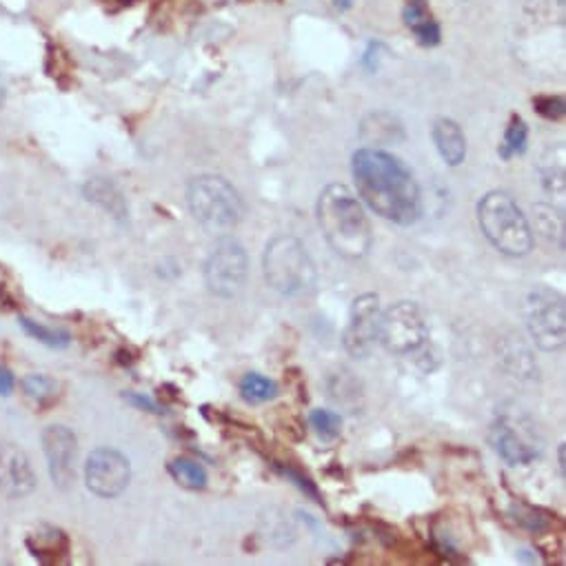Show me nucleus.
I'll list each match as a JSON object with an SVG mask.
<instances>
[{
  "mask_svg": "<svg viewBox=\"0 0 566 566\" xmlns=\"http://www.w3.org/2000/svg\"><path fill=\"white\" fill-rule=\"evenodd\" d=\"M351 174L362 203L380 218L409 227L423 216V196L412 170L380 149L354 153Z\"/></svg>",
  "mask_w": 566,
  "mask_h": 566,
  "instance_id": "f257e3e1",
  "label": "nucleus"
},
{
  "mask_svg": "<svg viewBox=\"0 0 566 566\" xmlns=\"http://www.w3.org/2000/svg\"><path fill=\"white\" fill-rule=\"evenodd\" d=\"M317 227L327 245L347 261H362L373 247V231L365 205L345 187L330 185L317 198Z\"/></svg>",
  "mask_w": 566,
  "mask_h": 566,
  "instance_id": "f03ea898",
  "label": "nucleus"
},
{
  "mask_svg": "<svg viewBox=\"0 0 566 566\" xmlns=\"http://www.w3.org/2000/svg\"><path fill=\"white\" fill-rule=\"evenodd\" d=\"M480 229L492 245L509 256L524 258L533 250V231L516 200L505 192H489L477 203Z\"/></svg>",
  "mask_w": 566,
  "mask_h": 566,
  "instance_id": "7ed1b4c3",
  "label": "nucleus"
},
{
  "mask_svg": "<svg viewBox=\"0 0 566 566\" xmlns=\"http://www.w3.org/2000/svg\"><path fill=\"white\" fill-rule=\"evenodd\" d=\"M269 287L282 296H302L315 287L317 272L304 245L293 235H276L263 258Z\"/></svg>",
  "mask_w": 566,
  "mask_h": 566,
  "instance_id": "20e7f679",
  "label": "nucleus"
},
{
  "mask_svg": "<svg viewBox=\"0 0 566 566\" xmlns=\"http://www.w3.org/2000/svg\"><path fill=\"white\" fill-rule=\"evenodd\" d=\"M192 216L213 235H227L242 220L238 192L220 176H198L187 187Z\"/></svg>",
  "mask_w": 566,
  "mask_h": 566,
  "instance_id": "39448f33",
  "label": "nucleus"
},
{
  "mask_svg": "<svg viewBox=\"0 0 566 566\" xmlns=\"http://www.w3.org/2000/svg\"><path fill=\"white\" fill-rule=\"evenodd\" d=\"M527 330L533 343L546 351L555 354L566 340V307L564 296L551 287H535L529 291L524 302Z\"/></svg>",
  "mask_w": 566,
  "mask_h": 566,
  "instance_id": "423d86ee",
  "label": "nucleus"
},
{
  "mask_svg": "<svg viewBox=\"0 0 566 566\" xmlns=\"http://www.w3.org/2000/svg\"><path fill=\"white\" fill-rule=\"evenodd\" d=\"M429 340V325L425 313L416 302L402 300L380 313L378 345L389 354L412 356L420 351Z\"/></svg>",
  "mask_w": 566,
  "mask_h": 566,
  "instance_id": "0eeeda50",
  "label": "nucleus"
},
{
  "mask_svg": "<svg viewBox=\"0 0 566 566\" xmlns=\"http://www.w3.org/2000/svg\"><path fill=\"white\" fill-rule=\"evenodd\" d=\"M250 274V258L238 240L222 235L205 265V285L218 298H233L242 291Z\"/></svg>",
  "mask_w": 566,
  "mask_h": 566,
  "instance_id": "6e6552de",
  "label": "nucleus"
},
{
  "mask_svg": "<svg viewBox=\"0 0 566 566\" xmlns=\"http://www.w3.org/2000/svg\"><path fill=\"white\" fill-rule=\"evenodd\" d=\"M131 480L129 460L109 447H101L90 453L85 464L88 489L99 498H118Z\"/></svg>",
  "mask_w": 566,
  "mask_h": 566,
  "instance_id": "1a4fd4ad",
  "label": "nucleus"
},
{
  "mask_svg": "<svg viewBox=\"0 0 566 566\" xmlns=\"http://www.w3.org/2000/svg\"><path fill=\"white\" fill-rule=\"evenodd\" d=\"M380 298L376 293H362L354 300L347 330L343 334L345 351L351 358H367L378 345L380 330Z\"/></svg>",
  "mask_w": 566,
  "mask_h": 566,
  "instance_id": "9d476101",
  "label": "nucleus"
},
{
  "mask_svg": "<svg viewBox=\"0 0 566 566\" xmlns=\"http://www.w3.org/2000/svg\"><path fill=\"white\" fill-rule=\"evenodd\" d=\"M43 449L47 455L51 482L58 489H69L76 477V455H78V440L73 431L62 425H54L45 429Z\"/></svg>",
  "mask_w": 566,
  "mask_h": 566,
  "instance_id": "9b49d317",
  "label": "nucleus"
},
{
  "mask_svg": "<svg viewBox=\"0 0 566 566\" xmlns=\"http://www.w3.org/2000/svg\"><path fill=\"white\" fill-rule=\"evenodd\" d=\"M36 475L27 455L10 442H0V496L19 500L34 492Z\"/></svg>",
  "mask_w": 566,
  "mask_h": 566,
  "instance_id": "f8f14e48",
  "label": "nucleus"
},
{
  "mask_svg": "<svg viewBox=\"0 0 566 566\" xmlns=\"http://www.w3.org/2000/svg\"><path fill=\"white\" fill-rule=\"evenodd\" d=\"M492 444L496 453L511 466L531 464L538 458V444L531 440V436L511 418H498L492 427Z\"/></svg>",
  "mask_w": 566,
  "mask_h": 566,
  "instance_id": "ddd939ff",
  "label": "nucleus"
},
{
  "mask_svg": "<svg viewBox=\"0 0 566 566\" xmlns=\"http://www.w3.org/2000/svg\"><path fill=\"white\" fill-rule=\"evenodd\" d=\"M431 134H434V142H436L438 153L442 155V160L449 168H458V165L464 163L466 140H464V134H462V129L455 120L438 118L434 123Z\"/></svg>",
  "mask_w": 566,
  "mask_h": 566,
  "instance_id": "4468645a",
  "label": "nucleus"
},
{
  "mask_svg": "<svg viewBox=\"0 0 566 566\" xmlns=\"http://www.w3.org/2000/svg\"><path fill=\"white\" fill-rule=\"evenodd\" d=\"M83 192H85V198L90 203L99 205L112 218H116V220H125L127 218V213H129L127 203H125L120 189L114 183H109L107 178H92V181H88Z\"/></svg>",
  "mask_w": 566,
  "mask_h": 566,
  "instance_id": "2eb2a0df",
  "label": "nucleus"
},
{
  "mask_svg": "<svg viewBox=\"0 0 566 566\" xmlns=\"http://www.w3.org/2000/svg\"><path fill=\"white\" fill-rule=\"evenodd\" d=\"M404 23L412 27V32L416 34V38L423 45H438L440 43V27L429 16L425 0H409L407 10H404Z\"/></svg>",
  "mask_w": 566,
  "mask_h": 566,
  "instance_id": "dca6fc26",
  "label": "nucleus"
},
{
  "mask_svg": "<svg viewBox=\"0 0 566 566\" xmlns=\"http://www.w3.org/2000/svg\"><path fill=\"white\" fill-rule=\"evenodd\" d=\"M27 548L32 551L34 557H38L41 562H54L58 559V555L67 553L69 548V540L60 529L54 527H43L41 531H36L30 540H27Z\"/></svg>",
  "mask_w": 566,
  "mask_h": 566,
  "instance_id": "f3484780",
  "label": "nucleus"
},
{
  "mask_svg": "<svg viewBox=\"0 0 566 566\" xmlns=\"http://www.w3.org/2000/svg\"><path fill=\"white\" fill-rule=\"evenodd\" d=\"M533 216H535V231L540 233L542 240H546L548 245L562 250L564 247V218L562 211H557L551 205H535L533 207Z\"/></svg>",
  "mask_w": 566,
  "mask_h": 566,
  "instance_id": "a211bd4d",
  "label": "nucleus"
},
{
  "mask_svg": "<svg viewBox=\"0 0 566 566\" xmlns=\"http://www.w3.org/2000/svg\"><path fill=\"white\" fill-rule=\"evenodd\" d=\"M540 178H542V187L553 194V196H564V149H548L542 158L540 165Z\"/></svg>",
  "mask_w": 566,
  "mask_h": 566,
  "instance_id": "6ab92c4d",
  "label": "nucleus"
},
{
  "mask_svg": "<svg viewBox=\"0 0 566 566\" xmlns=\"http://www.w3.org/2000/svg\"><path fill=\"white\" fill-rule=\"evenodd\" d=\"M170 473L172 477L181 484L185 489L192 492H200L207 487V471L200 462L196 460H187V458H176L170 462Z\"/></svg>",
  "mask_w": 566,
  "mask_h": 566,
  "instance_id": "aec40b11",
  "label": "nucleus"
},
{
  "mask_svg": "<svg viewBox=\"0 0 566 566\" xmlns=\"http://www.w3.org/2000/svg\"><path fill=\"white\" fill-rule=\"evenodd\" d=\"M278 393V384L263 373H247L240 380V395L250 404H263L274 400Z\"/></svg>",
  "mask_w": 566,
  "mask_h": 566,
  "instance_id": "412c9836",
  "label": "nucleus"
},
{
  "mask_svg": "<svg viewBox=\"0 0 566 566\" xmlns=\"http://www.w3.org/2000/svg\"><path fill=\"white\" fill-rule=\"evenodd\" d=\"M23 389L27 393V397H32L38 407H47L56 397H58V382L49 376H38L32 373L27 378H23Z\"/></svg>",
  "mask_w": 566,
  "mask_h": 566,
  "instance_id": "4be33fe9",
  "label": "nucleus"
},
{
  "mask_svg": "<svg viewBox=\"0 0 566 566\" xmlns=\"http://www.w3.org/2000/svg\"><path fill=\"white\" fill-rule=\"evenodd\" d=\"M21 325H23V330H25L32 338H36L38 343H43V345H47V347H54V349H65V347L69 345V340H71V336H69L67 332L45 327V325H41V322H34V320H30V317H21Z\"/></svg>",
  "mask_w": 566,
  "mask_h": 566,
  "instance_id": "5701e85b",
  "label": "nucleus"
},
{
  "mask_svg": "<svg viewBox=\"0 0 566 566\" xmlns=\"http://www.w3.org/2000/svg\"><path fill=\"white\" fill-rule=\"evenodd\" d=\"M527 140H529V127L522 118H513L507 134H505V140L500 145V155L505 160H511L513 155H520L524 153L527 149Z\"/></svg>",
  "mask_w": 566,
  "mask_h": 566,
  "instance_id": "b1692460",
  "label": "nucleus"
},
{
  "mask_svg": "<svg viewBox=\"0 0 566 566\" xmlns=\"http://www.w3.org/2000/svg\"><path fill=\"white\" fill-rule=\"evenodd\" d=\"M311 427L315 429V434L322 440H334L340 436V427H343V418L336 412H325V409H315L309 416Z\"/></svg>",
  "mask_w": 566,
  "mask_h": 566,
  "instance_id": "393cba45",
  "label": "nucleus"
},
{
  "mask_svg": "<svg viewBox=\"0 0 566 566\" xmlns=\"http://www.w3.org/2000/svg\"><path fill=\"white\" fill-rule=\"evenodd\" d=\"M535 109L551 120H557L564 116V101L559 96H546V99H538L535 101Z\"/></svg>",
  "mask_w": 566,
  "mask_h": 566,
  "instance_id": "a878e982",
  "label": "nucleus"
},
{
  "mask_svg": "<svg viewBox=\"0 0 566 566\" xmlns=\"http://www.w3.org/2000/svg\"><path fill=\"white\" fill-rule=\"evenodd\" d=\"M131 404H136L138 409H145V412H151V414H160V407L158 404L151 400V397H145V395H140V393H127L125 395Z\"/></svg>",
  "mask_w": 566,
  "mask_h": 566,
  "instance_id": "bb28decb",
  "label": "nucleus"
},
{
  "mask_svg": "<svg viewBox=\"0 0 566 566\" xmlns=\"http://www.w3.org/2000/svg\"><path fill=\"white\" fill-rule=\"evenodd\" d=\"M14 373L5 365H0V395H10L14 391Z\"/></svg>",
  "mask_w": 566,
  "mask_h": 566,
  "instance_id": "cd10ccee",
  "label": "nucleus"
},
{
  "mask_svg": "<svg viewBox=\"0 0 566 566\" xmlns=\"http://www.w3.org/2000/svg\"><path fill=\"white\" fill-rule=\"evenodd\" d=\"M5 96H8V88H5V83H3V78H0V105L5 103Z\"/></svg>",
  "mask_w": 566,
  "mask_h": 566,
  "instance_id": "c85d7f7f",
  "label": "nucleus"
},
{
  "mask_svg": "<svg viewBox=\"0 0 566 566\" xmlns=\"http://www.w3.org/2000/svg\"><path fill=\"white\" fill-rule=\"evenodd\" d=\"M559 469H562V473H564V444L559 447Z\"/></svg>",
  "mask_w": 566,
  "mask_h": 566,
  "instance_id": "c756f323",
  "label": "nucleus"
}]
</instances>
